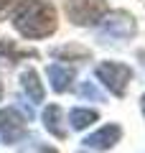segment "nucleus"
I'll use <instances>...</instances> for the list:
<instances>
[{
    "label": "nucleus",
    "mask_w": 145,
    "mask_h": 153,
    "mask_svg": "<svg viewBox=\"0 0 145 153\" xmlns=\"http://www.w3.org/2000/svg\"><path fill=\"white\" fill-rule=\"evenodd\" d=\"M107 13L104 0H66V16L76 26H97Z\"/></svg>",
    "instance_id": "3"
},
{
    "label": "nucleus",
    "mask_w": 145,
    "mask_h": 153,
    "mask_svg": "<svg viewBox=\"0 0 145 153\" xmlns=\"http://www.w3.org/2000/svg\"><path fill=\"white\" fill-rule=\"evenodd\" d=\"M143 112H145V94H143Z\"/></svg>",
    "instance_id": "17"
},
{
    "label": "nucleus",
    "mask_w": 145,
    "mask_h": 153,
    "mask_svg": "<svg viewBox=\"0 0 145 153\" xmlns=\"http://www.w3.org/2000/svg\"><path fill=\"white\" fill-rule=\"evenodd\" d=\"M79 94H81V97H92V100H97V102L102 100V94L97 92V87H94V84H89V82L79 87Z\"/></svg>",
    "instance_id": "13"
},
{
    "label": "nucleus",
    "mask_w": 145,
    "mask_h": 153,
    "mask_svg": "<svg viewBox=\"0 0 145 153\" xmlns=\"http://www.w3.org/2000/svg\"><path fill=\"white\" fill-rule=\"evenodd\" d=\"M69 123H71V128H74V130H84L87 125L97 123V112H94V110L76 107V110H71V115H69Z\"/></svg>",
    "instance_id": "10"
},
{
    "label": "nucleus",
    "mask_w": 145,
    "mask_h": 153,
    "mask_svg": "<svg viewBox=\"0 0 145 153\" xmlns=\"http://www.w3.org/2000/svg\"><path fill=\"white\" fill-rule=\"evenodd\" d=\"M54 56L56 59H69V56H79V59H87L89 56V51H84V49H74V46H66V49H56L54 51Z\"/></svg>",
    "instance_id": "12"
},
{
    "label": "nucleus",
    "mask_w": 145,
    "mask_h": 153,
    "mask_svg": "<svg viewBox=\"0 0 145 153\" xmlns=\"http://www.w3.org/2000/svg\"><path fill=\"white\" fill-rule=\"evenodd\" d=\"M13 26L26 38H43L56 31V10L43 0H21L13 10Z\"/></svg>",
    "instance_id": "1"
},
{
    "label": "nucleus",
    "mask_w": 145,
    "mask_h": 153,
    "mask_svg": "<svg viewBox=\"0 0 145 153\" xmlns=\"http://www.w3.org/2000/svg\"><path fill=\"white\" fill-rule=\"evenodd\" d=\"M43 125H46V130L51 133V135L66 138V130H64V125H61V110L56 107V105H48V107L43 110Z\"/></svg>",
    "instance_id": "8"
},
{
    "label": "nucleus",
    "mask_w": 145,
    "mask_h": 153,
    "mask_svg": "<svg viewBox=\"0 0 145 153\" xmlns=\"http://www.w3.org/2000/svg\"><path fill=\"white\" fill-rule=\"evenodd\" d=\"M97 76H99V82H102L112 94L122 97L125 89H127V84H130V79H132V71H130V66H125V64L104 61V64L97 66Z\"/></svg>",
    "instance_id": "4"
},
{
    "label": "nucleus",
    "mask_w": 145,
    "mask_h": 153,
    "mask_svg": "<svg viewBox=\"0 0 145 153\" xmlns=\"http://www.w3.org/2000/svg\"><path fill=\"white\" fill-rule=\"evenodd\" d=\"M21 82H23V89L28 92V97L33 100V102H43V87L41 82H38V74L33 69H26L21 74Z\"/></svg>",
    "instance_id": "9"
},
{
    "label": "nucleus",
    "mask_w": 145,
    "mask_h": 153,
    "mask_svg": "<svg viewBox=\"0 0 145 153\" xmlns=\"http://www.w3.org/2000/svg\"><path fill=\"white\" fill-rule=\"evenodd\" d=\"M120 135H122L120 125H104L97 133H92L89 138H84V146L92 148V151H109V148L120 140Z\"/></svg>",
    "instance_id": "6"
},
{
    "label": "nucleus",
    "mask_w": 145,
    "mask_h": 153,
    "mask_svg": "<svg viewBox=\"0 0 145 153\" xmlns=\"http://www.w3.org/2000/svg\"><path fill=\"white\" fill-rule=\"evenodd\" d=\"M10 3H13V0H0V16H3V13H5V8L10 5Z\"/></svg>",
    "instance_id": "14"
},
{
    "label": "nucleus",
    "mask_w": 145,
    "mask_h": 153,
    "mask_svg": "<svg viewBox=\"0 0 145 153\" xmlns=\"http://www.w3.org/2000/svg\"><path fill=\"white\" fill-rule=\"evenodd\" d=\"M23 56H33V54H26V51H18L16 46H13V41H0V64H5V66H13L18 59H23Z\"/></svg>",
    "instance_id": "11"
},
{
    "label": "nucleus",
    "mask_w": 145,
    "mask_h": 153,
    "mask_svg": "<svg viewBox=\"0 0 145 153\" xmlns=\"http://www.w3.org/2000/svg\"><path fill=\"white\" fill-rule=\"evenodd\" d=\"M0 135L5 143H16L26 135V117L16 112V107L0 110Z\"/></svg>",
    "instance_id": "5"
},
{
    "label": "nucleus",
    "mask_w": 145,
    "mask_h": 153,
    "mask_svg": "<svg viewBox=\"0 0 145 153\" xmlns=\"http://www.w3.org/2000/svg\"><path fill=\"white\" fill-rule=\"evenodd\" d=\"M130 36H135L132 16L125 13V10H115L109 16H104L102 26H99V33H97V41H102V44H117V41H125Z\"/></svg>",
    "instance_id": "2"
},
{
    "label": "nucleus",
    "mask_w": 145,
    "mask_h": 153,
    "mask_svg": "<svg viewBox=\"0 0 145 153\" xmlns=\"http://www.w3.org/2000/svg\"><path fill=\"white\" fill-rule=\"evenodd\" d=\"M48 79H51L54 92H66L71 87V82H74V69L61 66V64H51L48 66Z\"/></svg>",
    "instance_id": "7"
},
{
    "label": "nucleus",
    "mask_w": 145,
    "mask_h": 153,
    "mask_svg": "<svg viewBox=\"0 0 145 153\" xmlns=\"http://www.w3.org/2000/svg\"><path fill=\"white\" fill-rule=\"evenodd\" d=\"M0 100H3V82H0Z\"/></svg>",
    "instance_id": "16"
},
{
    "label": "nucleus",
    "mask_w": 145,
    "mask_h": 153,
    "mask_svg": "<svg viewBox=\"0 0 145 153\" xmlns=\"http://www.w3.org/2000/svg\"><path fill=\"white\" fill-rule=\"evenodd\" d=\"M41 151H43V153H56L54 148H41Z\"/></svg>",
    "instance_id": "15"
}]
</instances>
